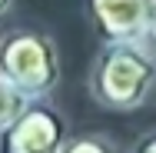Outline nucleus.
<instances>
[{"mask_svg": "<svg viewBox=\"0 0 156 153\" xmlns=\"http://www.w3.org/2000/svg\"><path fill=\"white\" fill-rule=\"evenodd\" d=\"M30 100H33V97H27L17 83H10V80L0 73V133L30 107Z\"/></svg>", "mask_w": 156, "mask_h": 153, "instance_id": "nucleus-5", "label": "nucleus"}, {"mask_svg": "<svg viewBox=\"0 0 156 153\" xmlns=\"http://www.w3.org/2000/svg\"><path fill=\"white\" fill-rule=\"evenodd\" d=\"M87 13L103 43L146 40L150 0H87Z\"/></svg>", "mask_w": 156, "mask_h": 153, "instance_id": "nucleus-4", "label": "nucleus"}, {"mask_svg": "<svg viewBox=\"0 0 156 153\" xmlns=\"http://www.w3.org/2000/svg\"><path fill=\"white\" fill-rule=\"evenodd\" d=\"M0 73L20 90L40 100L60 83V53L43 30H10L0 37Z\"/></svg>", "mask_w": 156, "mask_h": 153, "instance_id": "nucleus-2", "label": "nucleus"}, {"mask_svg": "<svg viewBox=\"0 0 156 153\" xmlns=\"http://www.w3.org/2000/svg\"><path fill=\"white\" fill-rule=\"evenodd\" d=\"M133 153H156V130L146 133V137H140V143L133 147Z\"/></svg>", "mask_w": 156, "mask_h": 153, "instance_id": "nucleus-7", "label": "nucleus"}, {"mask_svg": "<svg viewBox=\"0 0 156 153\" xmlns=\"http://www.w3.org/2000/svg\"><path fill=\"white\" fill-rule=\"evenodd\" d=\"M10 3H13V0H0V17H3L7 10H10Z\"/></svg>", "mask_w": 156, "mask_h": 153, "instance_id": "nucleus-9", "label": "nucleus"}, {"mask_svg": "<svg viewBox=\"0 0 156 153\" xmlns=\"http://www.w3.org/2000/svg\"><path fill=\"white\" fill-rule=\"evenodd\" d=\"M66 137V120L40 97L0 133V153H60Z\"/></svg>", "mask_w": 156, "mask_h": 153, "instance_id": "nucleus-3", "label": "nucleus"}, {"mask_svg": "<svg viewBox=\"0 0 156 153\" xmlns=\"http://www.w3.org/2000/svg\"><path fill=\"white\" fill-rule=\"evenodd\" d=\"M60 153H120V150L103 133H80V137H66Z\"/></svg>", "mask_w": 156, "mask_h": 153, "instance_id": "nucleus-6", "label": "nucleus"}, {"mask_svg": "<svg viewBox=\"0 0 156 153\" xmlns=\"http://www.w3.org/2000/svg\"><path fill=\"white\" fill-rule=\"evenodd\" d=\"M146 40L156 43V0H150V30H146Z\"/></svg>", "mask_w": 156, "mask_h": 153, "instance_id": "nucleus-8", "label": "nucleus"}, {"mask_svg": "<svg viewBox=\"0 0 156 153\" xmlns=\"http://www.w3.org/2000/svg\"><path fill=\"white\" fill-rule=\"evenodd\" d=\"M156 87V53L146 40L106 43L90 70V97L106 110H136Z\"/></svg>", "mask_w": 156, "mask_h": 153, "instance_id": "nucleus-1", "label": "nucleus"}]
</instances>
